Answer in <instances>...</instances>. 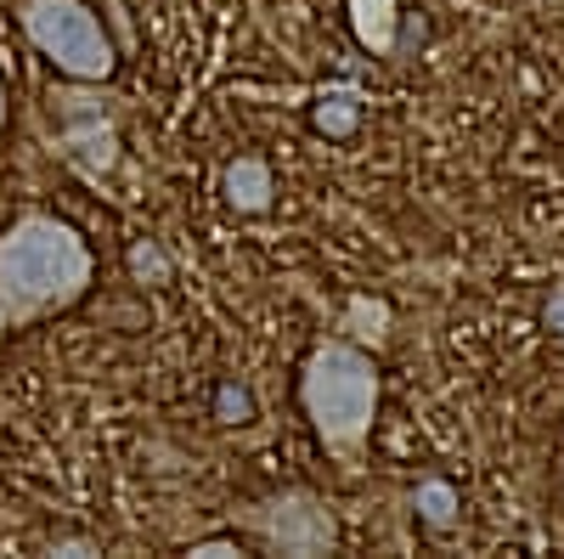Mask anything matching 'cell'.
Masks as SVG:
<instances>
[{
	"label": "cell",
	"mask_w": 564,
	"mask_h": 559,
	"mask_svg": "<svg viewBox=\"0 0 564 559\" xmlns=\"http://www.w3.org/2000/svg\"><path fill=\"white\" fill-rule=\"evenodd\" d=\"M90 271L97 266H90L85 238L45 209H23L0 232V311L12 329L68 311L90 289Z\"/></svg>",
	"instance_id": "1"
},
{
	"label": "cell",
	"mask_w": 564,
	"mask_h": 559,
	"mask_svg": "<svg viewBox=\"0 0 564 559\" xmlns=\"http://www.w3.org/2000/svg\"><path fill=\"white\" fill-rule=\"evenodd\" d=\"M300 407L316 441L334 458L356 463L367 452L372 418H379V367L350 340H322L300 367Z\"/></svg>",
	"instance_id": "2"
},
{
	"label": "cell",
	"mask_w": 564,
	"mask_h": 559,
	"mask_svg": "<svg viewBox=\"0 0 564 559\" xmlns=\"http://www.w3.org/2000/svg\"><path fill=\"white\" fill-rule=\"evenodd\" d=\"M18 23H23L29 45L57 74H68L79 85H102L113 74V40L85 0H23Z\"/></svg>",
	"instance_id": "3"
},
{
	"label": "cell",
	"mask_w": 564,
	"mask_h": 559,
	"mask_svg": "<svg viewBox=\"0 0 564 559\" xmlns=\"http://www.w3.org/2000/svg\"><path fill=\"white\" fill-rule=\"evenodd\" d=\"M243 531H254L271 553H294V559H316V553H334L339 542V526H334V508H327L316 492H271L249 508H238Z\"/></svg>",
	"instance_id": "4"
},
{
	"label": "cell",
	"mask_w": 564,
	"mask_h": 559,
	"mask_svg": "<svg viewBox=\"0 0 564 559\" xmlns=\"http://www.w3.org/2000/svg\"><path fill=\"white\" fill-rule=\"evenodd\" d=\"M57 108H63V119H68V130H63V153H68L85 175L113 170V159H119V153H113V148H119V119L102 114L97 97H79V90H63Z\"/></svg>",
	"instance_id": "5"
},
{
	"label": "cell",
	"mask_w": 564,
	"mask_h": 559,
	"mask_svg": "<svg viewBox=\"0 0 564 559\" xmlns=\"http://www.w3.org/2000/svg\"><path fill=\"white\" fill-rule=\"evenodd\" d=\"M220 186H226V204L238 209V215H265L271 209V193H276L265 159H231L226 175H220Z\"/></svg>",
	"instance_id": "6"
},
{
	"label": "cell",
	"mask_w": 564,
	"mask_h": 559,
	"mask_svg": "<svg viewBox=\"0 0 564 559\" xmlns=\"http://www.w3.org/2000/svg\"><path fill=\"white\" fill-rule=\"evenodd\" d=\"M350 29L361 40V52L390 57L395 52V29H401V7L395 0H350Z\"/></svg>",
	"instance_id": "7"
},
{
	"label": "cell",
	"mask_w": 564,
	"mask_h": 559,
	"mask_svg": "<svg viewBox=\"0 0 564 559\" xmlns=\"http://www.w3.org/2000/svg\"><path fill=\"white\" fill-rule=\"evenodd\" d=\"M345 322H350V334H356V340L379 345V340H384V329H390V305H384V300H367V294H356V300L345 305Z\"/></svg>",
	"instance_id": "8"
},
{
	"label": "cell",
	"mask_w": 564,
	"mask_h": 559,
	"mask_svg": "<svg viewBox=\"0 0 564 559\" xmlns=\"http://www.w3.org/2000/svg\"><path fill=\"white\" fill-rule=\"evenodd\" d=\"M412 503H417V515L430 520V526H452V520H457V492H452L446 481H423Z\"/></svg>",
	"instance_id": "9"
},
{
	"label": "cell",
	"mask_w": 564,
	"mask_h": 559,
	"mask_svg": "<svg viewBox=\"0 0 564 559\" xmlns=\"http://www.w3.org/2000/svg\"><path fill=\"white\" fill-rule=\"evenodd\" d=\"M350 97H356V90H345V97H327V103L316 108V125H322L327 136H350V130H356V103H350Z\"/></svg>",
	"instance_id": "10"
},
{
	"label": "cell",
	"mask_w": 564,
	"mask_h": 559,
	"mask_svg": "<svg viewBox=\"0 0 564 559\" xmlns=\"http://www.w3.org/2000/svg\"><path fill=\"white\" fill-rule=\"evenodd\" d=\"M186 553H193V559H238L243 542L238 537H204V542H186Z\"/></svg>",
	"instance_id": "11"
},
{
	"label": "cell",
	"mask_w": 564,
	"mask_h": 559,
	"mask_svg": "<svg viewBox=\"0 0 564 559\" xmlns=\"http://www.w3.org/2000/svg\"><path fill=\"white\" fill-rule=\"evenodd\" d=\"M130 271H135V277H170V266H164V255H159L153 244H135V249H130Z\"/></svg>",
	"instance_id": "12"
},
{
	"label": "cell",
	"mask_w": 564,
	"mask_h": 559,
	"mask_svg": "<svg viewBox=\"0 0 564 559\" xmlns=\"http://www.w3.org/2000/svg\"><path fill=\"white\" fill-rule=\"evenodd\" d=\"M52 553H74V559H85V553H102V548L79 537V542H52Z\"/></svg>",
	"instance_id": "13"
},
{
	"label": "cell",
	"mask_w": 564,
	"mask_h": 559,
	"mask_svg": "<svg viewBox=\"0 0 564 559\" xmlns=\"http://www.w3.org/2000/svg\"><path fill=\"white\" fill-rule=\"evenodd\" d=\"M547 329H558V334H564V294L547 305Z\"/></svg>",
	"instance_id": "14"
},
{
	"label": "cell",
	"mask_w": 564,
	"mask_h": 559,
	"mask_svg": "<svg viewBox=\"0 0 564 559\" xmlns=\"http://www.w3.org/2000/svg\"><path fill=\"white\" fill-rule=\"evenodd\" d=\"M0 130H7V90H0Z\"/></svg>",
	"instance_id": "15"
},
{
	"label": "cell",
	"mask_w": 564,
	"mask_h": 559,
	"mask_svg": "<svg viewBox=\"0 0 564 559\" xmlns=\"http://www.w3.org/2000/svg\"><path fill=\"white\" fill-rule=\"evenodd\" d=\"M7 329H12V322H7V311H0V334H7Z\"/></svg>",
	"instance_id": "16"
}]
</instances>
